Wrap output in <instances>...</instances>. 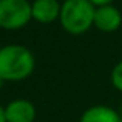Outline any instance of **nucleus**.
I'll return each mask as SVG.
<instances>
[{"label":"nucleus","instance_id":"nucleus-8","mask_svg":"<svg viewBox=\"0 0 122 122\" xmlns=\"http://www.w3.org/2000/svg\"><path fill=\"white\" fill-rule=\"evenodd\" d=\"M111 82H113V85L117 90L122 91V62H119L114 66L113 73H111Z\"/></svg>","mask_w":122,"mask_h":122},{"label":"nucleus","instance_id":"nucleus-9","mask_svg":"<svg viewBox=\"0 0 122 122\" xmlns=\"http://www.w3.org/2000/svg\"><path fill=\"white\" fill-rule=\"evenodd\" d=\"M90 2H91L93 5H97L99 8H101V6H107V5H110L111 0H90Z\"/></svg>","mask_w":122,"mask_h":122},{"label":"nucleus","instance_id":"nucleus-3","mask_svg":"<svg viewBox=\"0 0 122 122\" xmlns=\"http://www.w3.org/2000/svg\"><path fill=\"white\" fill-rule=\"evenodd\" d=\"M33 17L28 0H0V25L5 30H19Z\"/></svg>","mask_w":122,"mask_h":122},{"label":"nucleus","instance_id":"nucleus-1","mask_svg":"<svg viewBox=\"0 0 122 122\" xmlns=\"http://www.w3.org/2000/svg\"><path fill=\"white\" fill-rule=\"evenodd\" d=\"M34 70V56L20 45H8L0 51V77L3 81H22Z\"/></svg>","mask_w":122,"mask_h":122},{"label":"nucleus","instance_id":"nucleus-7","mask_svg":"<svg viewBox=\"0 0 122 122\" xmlns=\"http://www.w3.org/2000/svg\"><path fill=\"white\" fill-rule=\"evenodd\" d=\"M81 122H122V117L111 108L97 105L88 108L82 114Z\"/></svg>","mask_w":122,"mask_h":122},{"label":"nucleus","instance_id":"nucleus-4","mask_svg":"<svg viewBox=\"0 0 122 122\" xmlns=\"http://www.w3.org/2000/svg\"><path fill=\"white\" fill-rule=\"evenodd\" d=\"M8 122H33L36 117V108L31 102L17 99L3 108Z\"/></svg>","mask_w":122,"mask_h":122},{"label":"nucleus","instance_id":"nucleus-2","mask_svg":"<svg viewBox=\"0 0 122 122\" xmlns=\"http://www.w3.org/2000/svg\"><path fill=\"white\" fill-rule=\"evenodd\" d=\"M96 9L90 0H65L60 11V23L68 33L82 34L94 23Z\"/></svg>","mask_w":122,"mask_h":122},{"label":"nucleus","instance_id":"nucleus-5","mask_svg":"<svg viewBox=\"0 0 122 122\" xmlns=\"http://www.w3.org/2000/svg\"><path fill=\"white\" fill-rule=\"evenodd\" d=\"M121 23H122V15L119 9H116L114 6L107 5V6H101V8L96 9L94 25L101 31H105V33L116 31L121 26Z\"/></svg>","mask_w":122,"mask_h":122},{"label":"nucleus","instance_id":"nucleus-11","mask_svg":"<svg viewBox=\"0 0 122 122\" xmlns=\"http://www.w3.org/2000/svg\"><path fill=\"white\" fill-rule=\"evenodd\" d=\"M121 113H122V110H121ZM121 117H122V116H121Z\"/></svg>","mask_w":122,"mask_h":122},{"label":"nucleus","instance_id":"nucleus-6","mask_svg":"<svg viewBox=\"0 0 122 122\" xmlns=\"http://www.w3.org/2000/svg\"><path fill=\"white\" fill-rule=\"evenodd\" d=\"M60 8L57 0H36L33 3V19L40 23H50L60 17Z\"/></svg>","mask_w":122,"mask_h":122},{"label":"nucleus","instance_id":"nucleus-10","mask_svg":"<svg viewBox=\"0 0 122 122\" xmlns=\"http://www.w3.org/2000/svg\"><path fill=\"white\" fill-rule=\"evenodd\" d=\"M0 122H8V121H6V116H5V111H3V108L0 110Z\"/></svg>","mask_w":122,"mask_h":122}]
</instances>
